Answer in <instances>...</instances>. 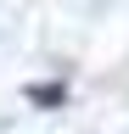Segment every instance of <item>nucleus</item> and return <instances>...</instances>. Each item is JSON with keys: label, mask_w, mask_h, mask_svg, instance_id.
<instances>
[{"label": "nucleus", "mask_w": 129, "mask_h": 134, "mask_svg": "<svg viewBox=\"0 0 129 134\" xmlns=\"http://www.w3.org/2000/svg\"><path fill=\"white\" fill-rule=\"evenodd\" d=\"M28 100H39V106H62V100H68V90H62V84H34V90H28Z\"/></svg>", "instance_id": "nucleus-1"}]
</instances>
